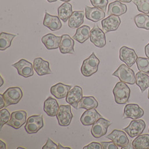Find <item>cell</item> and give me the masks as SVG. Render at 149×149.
<instances>
[{
	"mask_svg": "<svg viewBox=\"0 0 149 149\" xmlns=\"http://www.w3.org/2000/svg\"><path fill=\"white\" fill-rule=\"evenodd\" d=\"M42 149H58V145L53 141L50 138H48L45 145L43 146Z\"/></svg>",
	"mask_w": 149,
	"mask_h": 149,
	"instance_id": "cell-38",
	"label": "cell"
},
{
	"mask_svg": "<svg viewBox=\"0 0 149 149\" xmlns=\"http://www.w3.org/2000/svg\"></svg>",
	"mask_w": 149,
	"mask_h": 149,
	"instance_id": "cell-53",
	"label": "cell"
},
{
	"mask_svg": "<svg viewBox=\"0 0 149 149\" xmlns=\"http://www.w3.org/2000/svg\"><path fill=\"white\" fill-rule=\"evenodd\" d=\"M118 1L121 2H124V3H130L131 1H132L133 0H118Z\"/></svg>",
	"mask_w": 149,
	"mask_h": 149,
	"instance_id": "cell-45",
	"label": "cell"
},
{
	"mask_svg": "<svg viewBox=\"0 0 149 149\" xmlns=\"http://www.w3.org/2000/svg\"><path fill=\"white\" fill-rule=\"evenodd\" d=\"M43 127V116L41 114L39 115L30 116L27 118L26 123L25 126V129L27 134H33L37 133Z\"/></svg>",
	"mask_w": 149,
	"mask_h": 149,
	"instance_id": "cell-5",
	"label": "cell"
},
{
	"mask_svg": "<svg viewBox=\"0 0 149 149\" xmlns=\"http://www.w3.org/2000/svg\"><path fill=\"white\" fill-rule=\"evenodd\" d=\"M137 67L139 71L145 73H149V58L139 57L136 61Z\"/></svg>",
	"mask_w": 149,
	"mask_h": 149,
	"instance_id": "cell-34",
	"label": "cell"
},
{
	"mask_svg": "<svg viewBox=\"0 0 149 149\" xmlns=\"http://www.w3.org/2000/svg\"><path fill=\"white\" fill-rule=\"evenodd\" d=\"M2 95L5 102V107H6L20 102L23 96V92L20 87H10Z\"/></svg>",
	"mask_w": 149,
	"mask_h": 149,
	"instance_id": "cell-4",
	"label": "cell"
},
{
	"mask_svg": "<svg viewBox=\"0 0 149 149\" xmlns=\"http://www.w3.org/2000/svg\"><path fill=\"white\" fill-rule=\"evenodd\" d=\"M134 21L139 29L149 30V16L148 14H139L134 17Z\"/></svg>",
	"mask_w": 149,
	"mask_h": 149,
	"instance_id": "cell-33",
	"label": "cell"
},
{
	"mask_svg": "<svg viewBox=\"0 0 149 149\" xmlns=\"http://www.w3.org/2000/svg\"><path fill=\"white\" fill-rule=\"evenodd\" d=\"M72 13V5L68 2L63 3L58 9V16L64 22H66L69 20Z\"/></svg>",
	"mask_w": 149,
	"mask_h": 149,
	"instance_id": "cell-29",
	"label": "cell"
},
{
	"mask_svg": "<svg viewBox=\"0 0 149 149\" xmlns=\"http://www.w3.org/2000/svg\"><path fill=\"white\" fill-rule=\"evenodd\" d=\"M58 149H71V148L69 147H64L61 145V143H58Z\"/></svg>",
	"mask_w": 149,
	"mask_h": 149,
	"instance_id": "cell-44",
	"label": "cell"
},
{
	"mask_svg": "<svg viewBox=\"0 0 149 149\" xmlns=\"http://www.w3.org/2000/svg\"><path fill=\"white\" fill-rule=\"evenodd\" d=\"M146 128V123L142 120H134L129 126L123 129L131 138L140 135Z\"/></svg>",
	"mask_w": 149,
	"mask_h": 149,
	"instance_id": "cell-8",
	"label": "cell"
},
{
	"mask_svg": "<svg viewBox=\"0 0 149 149\" xmlns=\"http://www.w3.org/2000/svg\"><path fill=\"white\" fill-rule=\"evenodd\" d=\"M137 58V55L133 49L125 46L120 48V59L129 67H131L135 63Z\"/></svg>",
	"mask_w": 149,
	"mask_h": 149,
	"instance_id": "cell-12",
	"label": "cell"
},
{
	"mask_svg": "<svg viewBox=\"0 0 149 149\" xmlns=\"http://www.w3.org/2000/svg\"><path fill=\"white\" fill-rule=\"evenodd\" d=\"M72 86L58 83L50 88V93L57 99H63L67 97Z\"/></svg>",
	"mask_w": 149,
	"mask_h": 149,
	"instance_id": "cell-23",
	"label": "cell"
},
{
	"mask_svg": "<svg viewBox=\"0 0 149 149\" xmlns=\"http://www.w3.org/2000/svg\"></svg>",
	"mask_w": 149,
	"mask_h": 149,
	"instance_id": "cell-52",
	"label": "cell"
},
{
	"mask_svg": "<svg viewBox=\"0 0 149 149\" xmlns=\"http://www.w3.org/2000/svg\"><path fill=\"white\" fill-rule=\"evenodd\" d=\"M61 39L59 49L61 54H75L74 50V41L68 34H63L61 35Z\"/></svg>",
	"mask_w": 149,
	"mask_h": 149,
	"instance_id": "cell-17",
	"label": "cell"
},
{
	"mask_svg": "<svg viewBox=\"0 0 149 149\" xmlns=\"http://www.w3.org/2000/svg\"><path fill=\"white\" fill-rule=\"evenodd\" d=\"M90 30L91 28L87 25H83L78 27L73 36V39L79 43L83 44L90 38Z\"/></svg>",
	"mask_w": 149,
	"mask_h": 149,
	"instance_id": "cell-27",
	"label": "cell"
},
{
	"mask_svg": "<svg viewBox=\"0 0 149 149\" xmlns=\"http://www.w3.org/2000/svg\"><path fill=\"white\" fill-rule=\"evenodd\" d=\"M83 149H102V145L101 143L92 142L88 144V145L83 147Z\"/></svg>",
	"mask_w": 149,
	"mask_h": 149,
	"instance_id": "cell-40",
	"label": "cell"
},
{
	"mask_svg": "<svg viewBox=\"0 0 149 149\" xmlns=\"http://www.w3.org/2000/svg\"><path fill=\"white\" fill-rule=\"evenodd\" d=\"M134 149H146L149 148V135L144 134L137 136L132 142Z\"/></svg>",
	"mask_w": 149,
	"mask_h": 149,
	"instance_id": "cell-30",
	"label": "cell"
},
{
	"mask_svg": "<svg viewBox=\"0 0 149 149\" xmlns=\"http://www.w3.org/2000/svg\"><path fill=\"white\" fill-rule=\"evenodd\" d=\"M143 115L144 111L137 104L130 103L125 106L122 118L138 120Z\"/></svg>",
	"mask_w": 149,
	"mask_h": 149,
	"instance_id": "cell-10",
	"label": "cell"
},
{
	"mask_svg": "<svg viewBox=\"0 0 149 149\" xmlns=\"http://www.w3.org/2000/svg\"><path fill=\"white\" fill-rule=\"evenodd\" d=\"M106 137L111 140L120 148H123L129 145V139L126 134L121 130H114L108 135L106 136Z\"/></svg>",
	"mask_w": 149,
	"mask_h": 149,
	"instance_id": "cell-14",
	"label": "cell"
},
{
	"mask_svg": "<svg viewBox=\"0 0 149 149\" xmlns=\"http://www.w3.org/2000/svg\"><path fill=\"white\" fill-rule=\"evenodd\" d=\"M127 11V7L125 4L119 1H115L109 4L107 15L121 16Z\"/></svg>",
	"mask_w": 149,
	"mask_h": 149,
	"instance_id": "cell-25",
	"label": "cell"
},
{
	"mask_svg": "<svg viewBox=\"0 0 149 149\" xmlns=\"http://www.w3.org/2000/svg\"><path fill=\"white\" fill-rule=\"evenodd\" d=\"M0 99H1V107H0V109H3V107H5V102L4 101V99H3V95L2 94H0Z\"/></svg>",
	"mask_w": 149,
	"mask_h": 149,
	"instance_id": "cell-41",
	"label": "cell"
},
{
	"mask_svg": "<svg viewBox=\"0 0 149 149\" xmlns=\"http://www.w3.org/2000/svg\"><path fill=\"white\" fill-rule=\"evenodd\" d=\"M101 117L102 116L95 109H90L83 113L81 117V122L84 126H91Z\"/></svg>",
	"mask_w": 149,
	"mask_h": 149,
	"instance_id": "cell-18",
	"label": "cell"
},
{
	"mask_svg": "<svg viewBox=\"0 0 149 149\" xmlns=\"http://www.w3.org/2000/svg\"><path fill=\"white\" fill-rule=\"evenodd\" d=\"M111 124L112 122L103 117L99 118L93 125L91 129V134L96 139L106 135L109 126Z\"/></svg>",
	"mask_w": 149,
	"mask_h": 149,
	"instance_id": "cell-7",
	"label": "cell"
},
{
	"mask_svg": "<svg viewBox=\"0 0 149 149\" xmlns=\"http://www.w3.org/2000/svg\"><path fill=\"white\" fill-rule=\"evenodd\" d=\"M100 143H101L103 149H118V146L112 141L110 142H101Z\"/></svg>",
	"mask_w": 149,
	"mask_h": 149,
	"instance_id": "cell-39",
	"label": "cell"
},
{
	"mask_svg": "<svg viewBox=\"0 0 149 149\" xmlns=\"http://www.w3.org/2000/svg\"><path fill=\"white\" fill-rule=\"evenodd\" d=\"M47 1L49 2H54L57 1V0H47Z\"/></svg>",
	"mask_w": 149,
	"mask_h": 149,
	"instance_id": "cell-47",
	"label": "cell"
},
{
	"mask_svg": "<svg viewBox=\"0 0 149 149\" xmlns=\"http://www.w3.org/2000/svg\"><path fill=\"white\" fill-rule=\"evenodd\" d=\"M101 24L103 31L104 33H107L118 29L121 24V19L118 16L109 15L107 18L103 19Z\"/></svg>",
	"mask_w": 149,
	"mask_h": 149,
	"instance_id": "cell-16",
	"label": "cell"
},
{
	"mask_svg": "<svg viewBox=\"0 0 149 149\" xmlns=\"http://www.w3.org/2000/svg\"><path fill=\"white\" fill-rule=\"evenodd\" d=\"M33 66L34 70L39 76L53 74L50 69L49 63L41 58H37L34 59Z\"/></svg>",
	"mask_w": 149,
	"mask_h": 149,
	"instance_id": "cell-19",
	"label": "cell"
},
{
	"mask_svg": "<svg viewBox=\"0 0 149 149\" xmlns=\"http://www.w3.org/2000/svg\"><path fill=\"white\" fill-rule=\"evenodd\" d=\"M112 75L118 78L120 81L127 84L134 85L136 83L134 70L125 64H121L112 74Z\"/></svg>",
	"mask_w": 149,
	"mask_h": 149,
	"instance_id": "cell-3",
	"label": "cell"
},
{
	"mask_svg": "<svg viewBox=\"0 0 149 149\" xmlns=\"http://www.w3.org/2000/svg\"><path fill=\"white\" fill-rule=\"evenodd\" d=\"M83 97L82 88L78 86H75L68 92L66 97V102L70 105H72L75 109H78V103Z\"/></svg>",
	"mask_w": 149,
	"mask_h": 149,
	"instance_id": "cell-15",
	"label": "cell"
},
{
	"mask_svg": "<svg viewBox=\"0 0 149 149\" xmlns=\"http://www.w3.org/2000/svg\"><path fill=\"white\" fill-rule=\"evenodd\" d=\"M116 103L118 104H123L129 101L131 90L126 83L119 81L116 83L113 89Z\"/></svg>",
	"mask_w": 149,
	"mask_h": 149,
	"instance_id": "cell-1",
	"label": "cell"
},
{
	"mask_svg": "<svg viewBox=\"0 0 149 149\" xmlns=\"http://www.w3.org/2000/svg\"></svg>",
	"mask_w": 149,
	"mask_h": 149,
	"instance_id": "cell-51",
	"label": "cell"
},
{
	"mask_svg": "<svg viewBox=\"0 0 149 149\" xmlns=\"http://www.w3.org/2000/svg\"><path fill=\"white\" fill-rule=\"evenodd\" d=\"M90 41L95 47L102 48L106 44L104 32L101 29L97 24H95L90 32Z\"/></svg>",
	"mask_w": 149,
	"mask_h": 149,
	"instance_id": "cell-9",
	"label": "cell"
},
{
	"mask_svg": "<svg viewBox=\"0 0 149 149\" xmlns=\"http://www.w3.org/2000/svg\"><path fill=\"white\" fill-rule=\"evenodd\" d=\"M43 25L53 31L59 30L62 27V24L59 16L51 15L48 14L47 11H45Z\"/></svg>",
	"mask_w": 149,
	"mask_h": 149,
	"instance_id": "cell-21",
	"label": "cell"
},
{
	"mask_svg": "<svg viewBox=\"0 0 149 149\" xmlns=\"http://www.w3.org/2000/svg\"><path fill=\"white\" fill-rule=\"evenodd\" d=\"M12 66L17 69L19 74L24 78H29L34 75V66L24 59L12 64Z\"/></svg>",
	"mask_w": 149,
	"mask_h": 149,
	"instance_id": "cell-11",
	"label": "cell"
},
{
	"mask_svg": "<svg viewBox=\"0 0 149 149\" xmlns=\"http://www.w3.org/2000/svg\"><path fill=\"white\" fill-rule=\"evenodd\" d=\"M16 36V35L2 32L0 34V50H6L11 45L12 41Z\"/></svg>",
	"mask_w": 149,
	"mask_h": 149,
	"instance_id": "cell-32",
	"label": "cell"
},
{
	"mask_svg": "<svg viewBox=\"0 0 149 149\" xmlns=\"http://www.w3.org/2000/svg\"><path fill=\"white\" fill-rule=\"evenodd\" d=\"M84 11H75L73 12L68 20V26L71 29L80 27L84 22Z\"/></svg>",
	"mask_w": 149,
	"mask_h": 149,
	"instance_id": "cell-26",
	"label": "cell"
},
{
	"mask_svg": "<svg viewBox=\"0 0 149 149\" xmlns=\"http://www.w3.org/2000/svg\"><path fill=\"white\" fill-rule=\"evenodd\" d=\"M61 39V36H57L50 33L43 36L41 41L47 50H55L59 47Z\"/></svg>",
	"mask_w": 149,
	"mask_h": 149,
	"instance_id": "cell-22",
	"label": "cell"
},
{
	"mask_svg": "<svg viewBox=\"0 0 149 149\" xmlns=\"http://www.w3.org/2000/svg\"><path fill=\"white\" fill-rule=\"evenodd\" d=\"M145 53L146 56L149 58V43L147 44L145 47Z\"/></svg>",
	"mask_w": 149,
	"mask_h": 149,
	"instance_id": "cell-42",
	"label": "cell"
},
{
	"mask_svg": "<svg viewBox=\"0 0 149 149\" xmlns=\"http://www.w3.org/2000/svg\"><path fill=\"white\" fill-rule=\"evenodd\" d=\"M11 115L6 109H1L0 111V129L2 128L5 124H6L10 120Z\"/></svg>",
	"mask_w": 149,
	"mask_h": 149,
	"instance_id": "cell-36",
	"label": "cell"
},
{
	"mask_svg": "<svg viewBox=\"0 0 149 149\" xmlns=\"http://www.w3.org/2000/svg\"><path fill=\"white\" fill-rule=\"evenodd\" d=\"M86 17L88 20L97 22L104 19L105 12L100 8L97 7H91L88 6H85Z\"/></svg>",
	"mask_w": 149,
	"mask_h": 149,
	"instance_id": "cell-20",
	"label": "cell"
},
{
	"mask_svg": "<svg viewBox=\"0 0 149 149\" xmlns=\"http://www.w3.org/2000/svg\"><path fill=\"white\" fill-rule=\"evenodd\" d=\"M0 149H6V145L5 142H3L2 140H0Z\"/></svg>",
	"mask_w": 149,
	"mask_h": 149,
	"instance_id": "cell-43",
	"label": "cell"
},
{
	"mask_svg": "<svg viewBox=\"0 0 149 149\" xmlns=\"http://www.w3.org/2000/svg\"><path fill=\"white\" fill-rule=\"evenodd\" d=\"M148 99L149 100V92H148Z\"/></svg>",
	"mask_w": 149,
	"mask_h": 149,
	"instance_id": "cell-50",
	"label": "cell"
},
{
	"mask_svg": "<svg viewBox=\"0 0 149 149\" xmlns=\"http://www.w3.org/2000/svg\"><path fill=\"white\" fill-rule=\"evenodd\" d=\"M0 78H1V84H0V87H1V86H3V83H4V81H3V78H2V77L1 75L0 76Z\"/></svg>",
	"mask_w": 149,
	"mask_h": 149,
	"instance_id": "cell-46",
	"label": "cell"
},
{
	"mask_svg": "<svg viewBox=\"0 0 149 149\" xmlns=\"http://www.w3.org/2000/svg\"><path fill=\"white\" fill-rule=\"evenodd\" d=\"M59 109L57 101L52 97H48L44 103V111L49 117H55Z\"/></svg>",
	"mask_w": 149,
	"mask_h": 149,
	"instance_id": "cell-24",
	"label": "cell"
},
{
	"mask_svg": "<svg viewBox=\"0 0 149 149\" xmlns=\"http://www.w3.org/2000/svg\"><path fill=\"white\" fill-rule=\"evenodd\" d=\"M61 1H63V2H68L69 1H71V0H60Z\"/></svg>",
	"mask_w": 149,
	"mask_h": 149,
	"instance_id": "cell-48",
	"label": "cell"
},
{
	"mask_svg": "<svg viewBox=\"0 0 149 149\" xmlns=\"http://www.w3.org/2000/svg\"><path fill=\"white\" fill-rule=\"evenodd\" d=\"M100 62L95 53H92L89 58L83 62L81 68V74L86 77H89L95 74L98 71Z\"/></svg>",
	"mask_w": 149,
	"mask_h": 149,
	"instance_id": "cell-2",
	"label": "cell"
},
{
	"mask_svg": "<svg viewBox=\"0 0 149 149\" xmlns=\"http://www.w3.org/2000/svg\"><path fill=\"white\" fill-rule=\"evenodd\" d=\"M27 113L25 111H17L11 113V118L6 125L14 129H19L24 125L26 121Z\"/></svg>",
	"mask_w": 149,
	"mask_h": 149,
	"instance_id": "cell-13",
	"label": "cell"
},
{
	"mask_svg": "<svg viewBox=\"0 0 149 149\" xmlns=\"http://www.w3.org/2000/svg\"><path fill=\"white\" fill-rule=\"evenodd\" d=\"M58 124L61 126L67 127L69 126L73 118V114L70 105H61L56 115Z\"/></svg>",
	"mask_w": 149,
	"mask_h": 149,
	"instance_id": "cell-6",
	"label": "cell"
},
{
	"mask_svg": "<svg viewBox=\"0 0 149 149\" xmlns=\"http://www.w3.org/2000/svg\"><path fill=\"white\" fill-rule=\"evenodd\" d=\"M138 11L145 14H149V0H133Z\"/></svg>",
	"mask_w": 149,
	"mask_h": 149,
	"instance_id": "cell-35",
	"label": "cell"
},
{
	"mask_svg": "<svg viewBox=\"0 0 149 149\" xmlns=\"http://www.w3.org/2000/svg\"><path fill=\"white\" fill-rule=\"evenodd\" d=\"M136 84L143 93L149 87V76L145 73L139 72L135 75Z\"/></svg>",
	"mask_w": 149,
	"mask_h": 149,
	"instance_id": "cell-31",
	"label": "cell"
},
{
	"mask_svg": "<svg viewBox=\"0 0 149 149\" xmlns=\"http://www.w3.org/2000/svg\"><path fill=\"white\" fill-rule=\"evenodd\" d=\"M98 106V102L93 96L83 97L78 103V109H95Z\"/></svg>",
	"mask_w": 149,
	"mask_h": 149,
	"instance_id": "cell-28",
	"label": "cell"
},
{
	"mask_svg": "<svg viewBox=\"0 0 149 149\" xmlns=\"http://www.w3.org/2000/svg\"><path fill=\"white\" fill-rule=\"evenodd\" d=\"M17 149H25V148H21V147H18Z\"/></svg>",
	"mask_w": 149,
	"mask_h": 149,
	"instance_id": "cell-49",
	"label": "cell"
},
{
	"mask_svg": "<svg viewBox=\"0 0 149 149\" xmlns=\"http://www.w3.org/2000/svg\"><path fill=\"white\" fill-rule=\"evenodd\" d=\"M90 1L94 7L100 8L104 12H106L109 0H90Z\"/></svg>",
	"mask_w": 149,
	"mask_h": 149,
	"instance_id": "cell-37",
	"label": "cell"
}]
</instances>
